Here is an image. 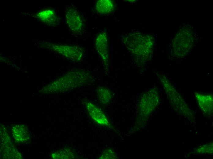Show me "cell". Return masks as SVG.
I'll return each mask as SVG.
<instances>
[{
    "label": "cell",
    "mask_w": 213,
    "mask_h": 159,
    "mask_svg": "<svg viewBox=\"0 0 213 159\" xmlns=\"http://www.w3.org/2000/svg\"><path fill=\"white\" fill-rule=\"evenodd\" d=\"M92 80V76L87 71L75 70L52 83L50 90L53 92L70 90L90 83Z\"/></svg>",
    "instance_id": "obj_1"
},
{
    "label": "cell",
    "mask_w": 213,
    "mask_h": 159,
    "mask_svg": "<svg viewBox=\"0 0 213 159\" xmlns=\"http://www.w3.org/2000/svg\"><path fill=\"white\" fill-rule=\"evenodd\" d=\"M158 93L156 89L152 88L140 96L137 104V124L142 119L147 117L158 105Z\"/></svg>",
    "instance_id": "obj_2"
},
{
    "label": "cell",
    "mask_w": 213,
    "mask_h": 159,
    "mask_svg": "<svg viewBox=\"0 0 213 159\" xmlns=\"http://www.w3.org/2000/svg\"><path fill=\"white\" fill-rule=\"evenodd\" d=\"M50 48L75 62L81 61L84 57V51L81 47L77 45L52 44Z\"/></svg>",
    "instance_id": "obj_3"
},
{
    "label": "cell",
    "mask_w": 213,
    "mask_h": 159,
    "mask_svg": "<svg viewBox=\"0 0 213 159\" xmlns=\"http://www.w3.org/2000/svg\"><path fill=\"white\" fill-rule=\"evenodd\" d=\"M96 51L100 57L105 71L108 72L110 65L109 49L107 36L104 31L99 33L95 41Z\"/></svg>",
    "instance_id": "obj_4"
},
{
    "label": "cell",
    "mask_w": 213,
    "mask_h": 159,
    "mask_svg": "<svg viewBox=\"0 0 213 159\" xmlns=\"http://www.w3.org/2000/svg\"><path fill=\"white\" fill-rule=\"evenodd\" d=\"M65 19L71 31L75 35H80L84 30V23L79 12L75 8L71 7L67 10Z\"/></svg>",
    "instance_id": "obj_5"
},
{
    "label": "cell",
    "mask_w": 213,
    "mask_h": 159,
    "mask_svg": "<svg viewBox=\"0 0 213 159\" xmlns=\"http://www.w3.org/2000/svg\"><path fill=\"white\" fill-rule=\"evenodd\" d=\"M84 104L89 116L95 122L103 127L114 129L106 116L99 107L88 101L84 102Z\"/></svg>",
    "instance_id": "obj_6"
},
{
    "label": "cell",
    "mask_w": 213,
    "mask_h": 159,
    "mask_svg": "<svg viewBox=\"0 0 213 159\" xmlns=\"http://www.w3.org/2000/svg\"><path fill=\"white\" fill-rule=\"evenodd\" d=\"M94 9L97 13L106 15L111 13L114 10V6L111 0H99L96 2Z\"/></svg>",
    "instance_id": "obj_7"
},
{
    "label": "cell",
    "mask_w": 213,
    "mask_h": 159,
    "mask_svg": "<svg viewBox=\"0 0 213 159\" xmlns=\"http://www.w3.org/2000/svg\"><path fill=\"white\" fill-rule=\"evenodd\" d=\"M96 95L99 102L103 105L108 104L111 102L112 98V94L110 91L102 86L97 87Z\"/></svg>",
    "instance_id": "obj_8"
},
{
    "label": "cell",
    "mask_w": 213,
    "mask_h": 159,
    "mask_svg": "<svg viewBox=\"0 0 213 159\" xmlns=\"http://www.w3.org/2000/svg\"><path fill=\"white\" fill-rule=\"evenodd\" d=\"M54 158L74 159L77 157L76 153L69 149L59 150L54 153L52 155Z\"/></svg>",
    "instance_id": "obj_9"
},
{
    "label": "cell",
    "mask_w": 213,
    "mask_h": 159,
    "mask_svg": "<svg viewBox=\"0 0 213 159\" xmlns=\"http://www.w3.org/2000/svg\"><path fill=\"white\" fill-rule=\"evenodd\" d=\"M43 12V19L47 24L53 26L58 23V17L54 11L48 10Z\"/></svg>",
    "instance_id": "obj_10"
},
{
    "label": "cell",
    "mask_w": 213,
    "mask_h": 159,
    "mask_svg": "<svg viewBox=\"0 0 213 159\" xmlns=\"http://www.w3.org/2000/svg\"><path fill=\"white\" fill-rule=\"evenodd\" d=\"M117 156L115 152L112 149L108 148L105 149L103 152L99 159H116Z\"/></svg>",
    "instance_id": "obj_11"
}]
</instances>
